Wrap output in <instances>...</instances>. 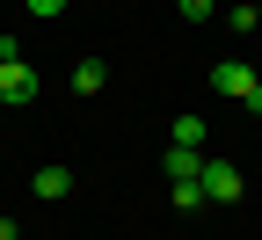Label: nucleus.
Returning <instances> with one entry per match:
<instances>
[{
  "mask_svg": "<svg viewBox=\"0 0 262 240\" xmlns=\"http://www.w3.org/2000/svg\"><path fill=\"white\" fill-rule=\"evenodd\" d=\"M211 88H219L226 102H248V110L262 117V73H255V66H233V58L211 66Z\"/></svg>",
  "mask_w": 262,
  "mask_h": 240,
  "instance_id": "f257e3e1",
  "label": "nucleus"
},
{
  "mask_svg": "<svg viewBox=\"0 0 262 240\" xmlns=\"http://www.w3.org/2000/svg\"><path fill=\"white\" fill-rule=\"evenodd\" d=\"M29 102H37V66L15 51V58H0V110H29Z\"/></svg>",
  "mask_w": 262,
  "mask_h": 240,
  "instance_id": "f03ea898",
  "label": "nucleus"
},
{
  "mask_svg": "<svg viewBox=\"0 0 262 240\" xmlns=\"http://www.w3.org/2000/svg\"><path fill=\"white\" fill-rule=\"evenodd\" d=\"M241 189H248V182H241L233 160H204V197H211V204H241Z\"/></svg>",
  "mask_w": 262,
  "mask_h": 240,
  "instance_id": "7ed1b4c3",
  "label": "nucleus"
},
{
  "mask_svg": "<svg viewBox=\"0 0 262 240\" xmlns=\"http://www.w3.org/2000/svg\"><path fill=\"white\" fill-rule=\"evenodd\" d=\"M160 175H168V182H204V153L168 146V153H160Z\"/></svg>",
  "mask_w": 262,
  "mask_h": 240,
  "instance_id": "20e7f679",
  "label": "nucleus"
},
{
  "mask_svg": "<svg viewBox=\"0 0 262 240\" xmlns=\"http://www.w3.org/2000/svg\"><path fill=\"white\" fill-rule=\"evenodd\" d=\"M29 189H37L44 204H58L66 189H73V167H58V160H44V167H37V175H29Z\"/></svg>",
  "mask_w": 262,
  "mask_h": 240,
  "instance_id": "39448f33",
  "label": "nucleus"
},
{
  "mask_svg": "<svg viewBox=\"0 0 262 240\" xmlns=\"http://www.w3.org/2000/svg\"><path fill=\"white\" fill-rule=\"evenodd\" d=\"M102 88H110V66L102 58H80L73 66V95H102Z\"/></svg>",
  "mask_w": 262,
  "mask_h": 240,
  "instance_id": "423d86ee",
  "label": "nucleus"
},
{
  "mask_svg": "<svg viewBox=\"0 0 262 240\" xmlns=\"http://www.w3.org/2000/svg\"><path fill=\"white\" fill-rule=\"evenodd\" d=\"M204 131H211L204 117H175V124H168V139H175V146H189V153H204Z\"/></svg>",
  "mask_w": 262,
  "mask_h": 240,
  "instance_id": "0eeeda50",
  "label": "nucleus"
},
{
  "mask_svg": "<svg viewBox=\"0 0 262 240\" xmlns=\"http://www.w3.org/2000/svg\"><path fill=\"white\" fill-rule=\"evenodd\" d=\"M168 197H175V211H204V204H211V197H204V182H175Z\"/></svg>",
  "mask_w": 262,
  "mask_h": 240,
  "instance_id": "6e6552de",
  "label": "nucleus"
},
{
  "mask_svg": "<svg viewBox=\"0 0 262 240\" xmlns=\"http://www.w3.org/2000/svg\"><path fill=\"white\" fill-rule=\"evenodd\" d=\"M175 8H182V22H211V15H219V0H175Z\"/></svg>",
  "mask_w": 262,
  "mask_h": 240,
  "instance_id": "1a4fd4ad",
  "label": "nucleus"
},
{
  "mask_svg": "<svg viewBox=\"0 0 262 240\" xmlns=\"http://www.w3.org/2000/svg\"><path fill=\"white\" fill-rule=\"evenodd\" d=\"M226 22H233L241 37H248V29H262V8H226Z\"/></svg>",
  "mask_w": 262,
  "mask_h": 240,
  "instance_id": "9d476101",
  "label": "nucleus"
},
{
  "mask_svg": "<svg viewBox=\"0 0 262 240\" xmlns=\"http://www.w3.org/2000/svg\"><path fill=\"white\" fill-rule=\"evenodd\" d=\"M66 8V0H29V15H58Z\"/></svg>",
  "mask_w": 262,
  "mask_h": 240,
  "instance_id": "9b49d317",
  "label": "nucleus"
},
{
  "mask_svg": "<svg viewBox=\"0 0 262 240\" xmlns=\"http://www.w3.org/2000/svg\"><path fill=\"white\" fill-rule=\"evenodd\" d=\"M0 240H15V219H0Z\"/></svg>",
  "mask_w": 262,
  "mask_h": 240,
  "instance_id": "f8f14e48",
  "label": "nucleus"
},
{
  "mask_svg": "<svg viewBox=\"0 0 262 240\" xmlns=\"http://www.w3.org/2000/svg\"><path fill=\"white\" fill-rule=\"evenodd\" d=\"M255 8H262V0H255Z\"/></svg>",
  "mask_w": 262,
  "mask_h": 240,
  "instance_id": "ddd939ff",
  "label": "nucleus"
},
{
  "mask_svg": "<svg viewBox=\"0 0 262 240\" xmlns=\"http://www.w3.org/2000/svg\"><path fill=\"white\" fill-rule=\"evenodd\" d=\"M0 117H8V110H0Z\"/></svg>",
  "mask_w": 262,
  "mask_h": 240,
  "instance_id": "4468645a",
  "label": "nucleus"
}]
</instances>
